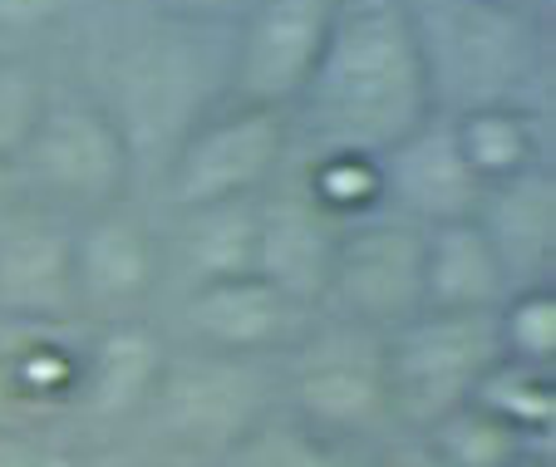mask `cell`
I'll return each instance as SVG.
<instances>
[{"mask_svg":"<svg viewBox=\"0 0 556 467\" xmlns=\"http://www.w3.org/2000/svg\"><path fill=\"white\" fill-rule=\"evenodd\" d=\"M424 118H433V93L404 0H340L326 50L291 109L295 148L379 157Z\"/></svg>","mask_w":556,"mask_h":467,"instance_id":"cell-1","label":"cell"},{"mask_svg":"<svg viewBox=\"0 0 556 467\" xmlns=\"http://www.w3.org/2000/svg\"><path fill=\"white\" fill-rule=\"evenodd\" d=\"M419 40L433 114L453 118L483 104H536L546 74L542 15L488 0H404Z\"/></svg>","mask_w":556,"mask_h":467,"instance_id":"cell-2","label":"cell"},{"mask_svg":"<svg viewBox=\"0 0 556 467\" xmlns=\"http://www.w3.org/2000/svg\"><path fill=\"white\" fill-rule=\"evenodd\" d=\"M276 404L301 424L355 447H379L394 428L384 379V335L315 311L295 344L276 359Z\"/></svg>","mask_w":556,"mask_h":467,"instance_id":"cell-3","label":"cell"},{"mask_svg":"<svg viewBox=\"0 0 556 467\" xmlns=\"http://www.w3.org/2000/svg\"><path fill=\"white\" fill-rule=\"evenodd\" d=\"M15 177L30 207L79 222L89 212L128 202L138 163L124 128L94 93L50 89L40 124L15 157Z\"/></svg>","mask_w":556,"mask_h":467,"instance_id":"cell-4","label":"cell"},{"mask_svg":"<svg viewBox=\"0 0 556 467\" xmlns=\"http://www.w3.org/2000/svg\"><path fill=\"white\" fill-rule=\"evenodd\" d=\"M276 408L271 374L262 359H231L207 350H173L157 389L143 404V424L157 447L217 467L231 447L256 428V418Z\"/></svg>","mask_w":556,"mask_h":467,"instance_id":"cell-5","label":"cell"},{"mask_svg":"<svg viewBox=\"0 0 556 467\" xmlns=\"http://www.w3.org/2000/svg\"><path fill=\"white\" fill-rule=\"evenodd\" d=\"M295 134L291 114L242 99H217L178 138L163 163V192L173 212L212 207V202L262 198L266 187L291 167Z\"/></svg>","mask_w":556,"mask_h":467,"instance_id":"cell-6","label":"cell"},{"mask_svg":"<svg viewBox=\"0 0 556 467\" xmlns=\"http://www.w3.org/2000/svg\"><path fill=\"white\" fill-rule=\"evenodd\" d=\"M503 359L493 315L419 311L384 335L389 408L400 433H424L433 418L468 404L478 379Z\"/></svg>","mask_w":556,"mask_h":467,"instance_id":"cell-7","label":"cell"},{"mask_svg":"<svg viewBox=\"0 0 556 467\" xmlns=\"http://www.w3.org/2000/svg\"><path fill=\"white\" fill-rule=\"evenodd\" d=\"M424 311V227L379 212L340 227L320 315L365 325L375 335L400 330Z\"/></svg>","mask_w":556,"mask_h":467,"instance_id":"cell-8","label":"cell"},{"mask_svg":"<svg viewBox=\"0 0 556 467\" xmlns=\"http://www.w3.org/2000/svg\"><path fill=\"white\" fill-rule=\"evenodd\" d=\"M94 99L124 128L128 148H134V163H143L153 148L168 163V153L202 118V109L217 104L207 79H202V60L188 45L173 40V35H148L134 50L118 54L114 93H94Z\"/></svg>","mask_w":556,"mask_h":467,"instance_id":"cell-9","label":"cell"},{"mask_svg":"<svg viewBox=\"0 0 556 467\" xmlns=\"http://www.w3.org/2000/svg\"><path fill=\"white\" fill-rule=\"evenodd\" d=\"M340 0H252L237 21L227 60V99L291 114L326 50Z\"/></svg>","mask_w":556,"mask_h":467,"instance_id":"cell-10","label":"cell"},{"mask_svg":"<svg viewBox=\"0 0 556 467\" xmlns=\"http://www.w3.org/2000/svg\"><path fill=\"white\" fill-rule=\"evenodd\" d=\"M74 311L109 320H143V305L163 286V241L128 202L89 212L70 227Z\"/></svg>","mask_w":556,"mask_h":467,"instance_id":"cell-11","label":"cell"},{"mask_svg":"<svg viewBox=\"0 0 556 467\" xmlns=\"http://www.w3.org/2000/svg\"><path fill=\"white\" fill-rule=\"evenodd\" d=\"M311 311L291 305L262 276H237L217 286H192L178 301V335L188 350L231 359H281L305 330Z\"/></svg>","mask_w":556,"mask_h":467,"instance_id":"cell-12","label":"cell"},{"mask_svg":"<svg viewBox=\"0 0 556 467\" xmlns=\"http://www.w3.org/2000/svg\"><path fill=\"white\" fill-rule=\"evenodd\" d=\"M336 241L340 227L315 212V202L295 182V167H286L256 198V276L311 315L326 301Z\"/></svg>","mask_w":556,"mask_h":467,"instance_id":"cell-13","label":"cell"},{"mask_svg":"<svg viewBox=\"0 0 556 467\" xmlns=\"http://www.w3.org/2000/svg\"><path fill=\"white\" fill-rule=\"evenodd\" d=\"M74 222L25 202L11 222H0V320L74 325Z\"/></svg>","mask_w":556,"mask_h":467,"instance_id":"cell-14","label":"cell"},{"mask_svg":"<svg viewBox=\"0 0 556 467\" xmlns=\"http://www.w3.org/2000/svg\"><path fill=\"white\" fill-rule=\"evenodd\" d=\"M384 163V198L389 212L414 227H443V222H468L483 202V182L463 163L453 143V124L443 114L424 118L409 138L379 153Z\"/></svg>","mask_w":556,"mask_h":467,"instance_id":"cell-15","label":"cell"},{"mask_svg":"<svg viewBox=\"0 0 556 467\" xmlns=\"http://www.w3.org/2000/svg\"><path fill=\"white\" fill-rule=\"evenodd\" d=\"M507 276V291L552 286L556 270V177L552 163L522 177L483 187V202L472 212Z\"/></svg>","mask_w":556,"mask_h":467,"instance_id":"cell-16","label":"cell"},{"mask_svg":"<svg viewBox=\"0 0 556 467\" xmlns=\"http://www.w3.org/2000/svg\"><path fill=\"white\" fill-rule=\"evenodd\" d=\"M85 340L74 325L0 320V414H70L79 408Z\"/></svg>","mask_w":556,"mask_h":467,"instance_id":"cell-17","label":"cell"},{"mask_svg":"<svg viewBox=\"0 0 556 467\" xmlns=\"http://www.w3.org/2000/svg\"><path fill=\"white\" fill-rule=\"evenodd\" d=\"M173 344L148 320H109L85 340V379H79V414L85 418H138Z\"/></svg>","mask_w":556,"mask_h":467,"instance_id":"cell-18","label":"cell"},{"mask_svg":"<svg viewBox=\"0 0 556 467\" xmlns=\"http://www.w3.org/2000/svg\"><path fill=\"white\" fill-rule=\"evenodd\" d=\"M163 270H173L182 280V291L256 276V198L173 212Z\"/></svg>","mask_w":556,"mask_h":467,"instance_id":"cell-19","label":"cell"},{"mask_svg":"<svg viewBox=\"0 0 556 467\" xmlns=\"http://www.w3.org/2000/svg\"><path fill=\"white\" fill-rule=\"evenodd\" d=\"M503 301L507 276L478 222L424 227V311L493 315Z\"/></svg>","mask_w":556,"mask_h":467,"instance_id":"cell-20","label":"cell"},{"mask_svg":"<svg viewBox=\"0 0 556 467\" xmlns=\"http://www.w3.org/2000/svg\"><path fill=\"white\" fill-rule=\"evenodd\" d=\"M453 143H458L463 163L483 187L522 177L532 167H546V134H542V109L527 104H483L468 114H453Z\"/></svg>","mask_w":556,"mask_h":467,"instance_id":"cell-21","label":"cell"},{"mask_svg":"<svg viewBox=\"0 0 556 467\" xmlns=\"http://www.w3.org/2000/svg\"><path fill=\"white\" fill-rule=\"evenodd\" d=\"M291 167L301 192L315 202V212L330 217L336 227H355V222L389 212L384 163L375 153H355V148H295Z\"/></svg>","mask_w":556,"mask_h":467,"instance_id":"cell-22","label":"cell"},{"mask_svg":"<svg viewBox=\"0 0 556 467\" xmlns=\"http://www.w3.org/2000/svg\"><path fill=\"white\" fill-rule=\"evenodd\" d=\"M369 453L375 447L340 443V438L301 424L295 414H286L276 404L256 418V428L217 467H369Z\"/></svg>","mask_w":556,"mask_h":467,"instance_id":"cell-23","label":"cell"},{"mask_svg":"<svg viewBox=\"0 0 556 467\" xmlns=\"http://www.w3.org/2000/svg\"><path fill=\"white\" fill-rule=\"evenodd\" d=\"M472 404L488 408L493 418H503V424L513 428V433H522L527 443H552V428H556V369L497 359L493 369L478 379Z\"/></svg>","mask_w":556,"mask_h":467,"instance_id":"cell-24","label":"cell"},{"mask_svg":"<svg viewBox=\"0 0 556 467\" xmlns=\"http://www.w3.org/2000/svg\"><path fill=\"white\" fill-rule=\"evenodd\" d=\"M414 438H419L443 467H507L522 447H552V443H527L522 433H513L503 418H493L488 408L472 404V399L458 404L453 414L433 418V424Z\"/></svg>","mask_w":556,"mask_h":467,"instance_id":"cell-25","label":"cell"},{"mask_svg":"<svg viewBox=\"0 0 556 467\" xmlns=\"http://www.w3.org/2000/svg\"><path fill=\"white\" fill-rule=\"evenodd\" d=\"M497 350L517 364H556V291L552 286H522L507 291V301L493 311Z\"/></svg>","mask_w":556,"mask_h":467,"instance_id":"cell-26","label":"cell"},{"mask_svg":"<svg viewBox=\"0 0 556 467\" xmlns=\"http://www.w3.org/2000/svg\"><path fill=\"white\" fill-rule=\"evenodd\" d=\"M50 99V84L21 60H0V157H21Z\"/></svg>","mask_w":556,"mask_h":467,"instance_id":"cell-27","label":"cell"},{"mask_svg":"<svg viewBox=\"0 0 556 467\" xmlns=\"http://www.w3.org/2000/svg\"><path fill=\"white\" fill-rule=\"evenodd\" d=\"M153 11L173 25H192V30H217L227 21H242L252 11V0H153Z\"/></svg>","mask_w":556,"mask_h":467,"instance_id":"cell-28","label":"cell"},{"mask_svg":"<svg viewBox=\"0 0 556 467\" xmlns=\"http://www.w3.org/2000/svg\"><path fill=\"white\" fill-rule=\"evenodd\" d=\"M70 0H0V30L25 35V30H45L60 21V11Z\"/></svg>","mask_w":556,"mask_h":467,"instance_id":"cell-29","label":"cell"},{"mask_svg":"<svg viewBox=\"0 0 556 467\" xmlns=\"http://www.w3.org/2000/svg\"><path fill=\"white\" fill-rule=\"evenodd\" d=\"M369 467H443V463L414 433H389L384 443L369 453Z\"/></svg>","mask_w":556,"mask_h":467,"instance_id":"cell-30","label":"cell"},{"mask_svg":"<svg viewBox=\"0 0 556 467\" xmlns=\"http://www.w3.org/2000/svg\"><path fill=\"white\" fill-rule=\"evenodd\" d=\"M0 467H60L30 433H21L15 424H0Z\"/></svg>","mask_w":556,"mask_h":467,"instance_id":"cell-31","label":"cell"},{"mask_svg":"<svg viewBox=\"0 0 556 467\" xmlns=\"http://www.w3.org/2000/svg\"><path fill=\"white\" fill-rule=\"evenodd\" d=\"M21 207H25V192H21V177H15V163L0 157V222H11Z\"/></svg>","mask_w":556,"mask_h":467,"instance_id":"cell-32","label":"cell"},{"mask_svg":"<svg viewBox=\"0 0 556 467\" xmlns=\"http://www.w3.org/2000/svg\"><path fill=\"white\" fill-rule=\"evenodd\" d=\"M507 467H552V447H522Z\"/></svg>","mask_w":556,"mask_h":467,"instance_id":"cell-33","label":"cell"},{"mask_svg":"<svg viewBox=\"0 0 556 467\" xmlns=\"http://www.w3.org/2000/svg\"><path fill=\"white\" fill-rule=\"evenodd\" d=\"M488 5H507V11H532V15H542V11H536V0H488Z\"/></svg>","mask_w":556,"mask_h":467,"instance_id":"cell-34","label":"cell"}]
</instances>
